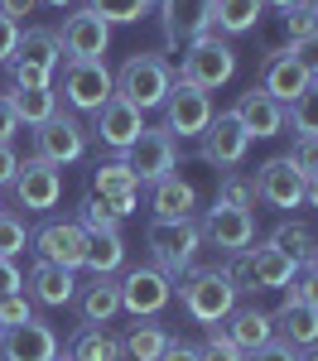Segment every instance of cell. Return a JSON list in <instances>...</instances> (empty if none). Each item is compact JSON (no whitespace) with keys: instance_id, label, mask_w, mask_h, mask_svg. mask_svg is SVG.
I'll list each match as a JSON object with an SVG mask.
<instances>
[{"instance_id":"11","label":"cell","mask_w":318,"mask_h":361,"mask_svg":"<svg viewBox=\"0 0 318 361\" xmlns=\"http://www.w3.org/2000/svg\"><path fill=\"white\" fill-rule=\"evenodd\" d=\"M10 188H15V202L25 212H54L58 202H63V173L49 159L29 154V159H20V173H15Z\"/></svg>"},{"instance_id":"10","label":"cell","mask_w":318,"mask_h":361,"mask_svg":"<svg viewBox=\"0 0 318 361\" xmlns=\"http://www.w3.org/2000/svg\"><path fill=\"white\" fill-rule=\"evenodd\" d=\"M140 130H145V116L130 102H121V97L102 102L92 111V126H87V135L97 140V145H106L111 154H130V145L140 140Z\"/></svg>"},{"instance_id":"52","label":"cell","mask_w":318,"mask_h":361,"mask_svg":"<svg viewBox=\"0 0 318 361\" xmlns=\"http://www.w3.org/2000/svg\"><path fill=\"white\" fill-rule=\"evenodd\" d=\"M15 130H20V121L10 111V102L0 97V145H15Z\"/></svg>"},{"instance_id":"15","label":"cell","mask_w":318,"mask_h":361,"mask_svg":"<svg viewBox=\"0 0 318 361\" xmlns=\"http://www.w3.org/2000/svg\"><path fill=\"white\" fill-rule=\"evenodd\" d=\"M256 178V197L265 202V207H280V212H289V207H299L304 202V173L289 164V154H275V159H265V164L251 173Z\"/></svg>"},{"instance_id":"20","label":"cell","mask_w":318,"mask_h":361,"mask_svg":"<svg viewBox=\"0 0 318 361\" xmlns=\"http://www.w3.org/2000/svg\"><path fill=\"white\" fill-rule=\"evenodd\" d=\"M314 82L299 63H294V54L289 49H270L265 54V63H260V92L270 97V102H280V106H289L304 87Z\"/></svg>"},{"instance_id":"53","label":"cell","mask_w":318,"mask_h":361,"mask_svg":"<svg viewBox=\"0 0 318 361\" xmlns=\"http://www.w3.org/2000/svg\"><path fill=\"white\" fill-rule=\"evenodd\" d=\"M34 10H39V0H0V15H10L15 25H20L25 15H34Z\"/></svg>"},{"instance_id":"5","label":"cell","mask_w":318,"mask_h":361,"mask_svg":"<svg viewBox=\"0 0 318 361\" xmlns=\"http://www.w3.org/2000/svg\"><path fill=\"white\" fill-rule=\"evenodd\" d=\"M63 102L73 106V116H92L102 102L116 97V73L106 68V58H63Z\"/></svg>"},{"instance_id":"54","label":"cell","mask_w":318,"mask_h":361,"mask_svg":"<svg viewBox=\"0 0 318 361\" xmlns=\"http://www.w3.org/2000/svg\"><path fill=\"white\" fill-rule=\"evenodd\" d=\"M299 270H309V275L318 279V241H314V250H309V255H304V265H299Z\"/></svg>"},{"instance_id":"61","label":"cell","mask_w":318,"mask_h":361,"mask_svg":"<svg viewBox=\"0 0 318 361\" xmlns=\"http://www.w3.org/2000/svg\"><path fill=\"white\" fill-rule=\"evenodd\" d=\"M309 5H314V10H318V0H309Z\"/></svg>"},{"instance_id":"58","label":"cell","mask_w":318,"mask_h":361,"mask_svg":"<svg viewBox=\"0 0 318 361\" xmlns=\"http://www.w3.org/2000/svg\"><path fill=\"white\" fill-rule=\"evenodd\" d=\"M304 361H318V347H309V352H304Z\"/></svg>"},{"instance_id":"55","label":"cell","mask_w":318,"mask_h":361,"mask_svg":"<svg viewBox=\"0 0 318 361\" xmlns=\"http://www.w3.org/2000/svg\"><path fill=\"white\" fill-rule=\"evenodd\" d=\"M304 202L318 212V178H309V183H304Z\"/></svg>"},{"instance_id":"25","label":"cell","mask_w":318,"mask_h":361,"mask_svg":"<svg viewBox=\"0 0 318 361\" xmlns=\"http://www.w3.org/2000/svg\"><path fill=\"white\" fill-rule=\"evenodd\" d=\"M193 207H198V193H193L188 178L164 173L159 183H149V212L159 222H183V217H193Z\"/></svg>"},{"instance_id":"48","label":"cell","mask_w":318,"mask_h":361,"mask_svg":"<svg viewBox=\"0 0 318 361\" xmlns=\"http://www.w3.org/2000/svg\"><path fill=\"white\" fill-rule=\"evenodd\" d=\"M159 361H202V352H198V342L169 337V342H164V352H159Z\"/></svg>"},{"instance_id":"18","label":"cell","mask_w":318,"mask_h":361,"mask_svg":"<svg viewBox=\"0 0 318 361\" xmlns=\"http://www.w3.org/2000/svg\"><path fill=\"white\" fill-rule=\"evenodd\" d=\"M159 29L173 49L212 34V0H159Z\"/></svg>"},{"instance_id":"17","label":"cell","mask_w":318,"mask_h":361,"mask_svg":"<svg viewBox=\"0 0 318 361\" xmlns=\"http://www.w3.org/2000/svg\"><path fill=\"white\" fill-rule=\"evenodd\" d=\"M198 226H202V241H212L222 255H231V250H251V241H256V212L222 207V202H212Z\"/></svg>"},{"instance_id":"2","label":"cell","mask_w":318,"mask_h":361,"mask_svg":"<svg viewBox=\"0 0 318 361\" xmlns=\"http://www.w3.org/2000/svg\"><path fill=\"white\" fill-rule=\"evenodd\" d=\"M178 308L193 323H202V328H217V323H227L231 308H236V289L227 284V275L217 265H193L188 275L178 279Z\"/></svg>"},{"instance_id":"22","label":"cell","mask_w":318,"mask_h":361,"mask_svg":"<svg viewBox=\"0 0 318 361\" xmlns=\"http://www.w3.org/2000/svg\"><path fill=\"white\" fill-rule=\"evenodd\" d=\"M231 116L246 126V135L251 140H270L285 130V106L280 102H270L260 87H251V92H241L236 97V106H231Z\"/></svg>"},{"instance_id":"41","label":"cell","mask_w":318,"mask_h":361,"mask_svg":"<svg viewBox=\"0 0 318 361\" xmlns=\"http://www.w3.org/2000/svg\"><path fill=\"white\" fill-rule=\"evenodd\" d=\"M198 352H202V361H246V352L222 333V323H217V328H207V337H202Z\"/></svg>"},{"instance_id":"46","label":"cell","mask_w":318,"mask_h":361,"mask_svg":"<svg viewBox=\"0 0 318 361\" xmlns=\"http://www.w3.org/2000/svg\"><path fill=\"white\" fill-rule=\"evenodd\" d=\"M246 361H304V352L294 347V342H285V337H270L265 347H256Z\"/></svg>"},{"instance_id":"35","label":"cell","mask_w":318,"mask_h":361,"mask_svg":"<svg viewBox=\"0 0 318 361\" xmlns=\"http://www.w3.org/2000/svg\"><path fill=\"white\" fill-rule=\"evenodd\" d=\"M217 202H222V207H241V212H251V207L260 202V197H256V178L227 169V173H222V183H217Z\"/></svg>"},{"instance_id":"57","label":"cell","mask_w":318,"mask_h":361,"mask_svg":"<svg viewBox=\"0 0 318 361\" xmlns=\"http://www.w3.org/2000/svg\"><path fill=\"white\" fill-rule=\"evenodd\" d=\"M39 5H54V10H63V5H73V0H39Z\"/></svg>"},{"instance_id":"39","label":"cell","mask_w":318,"mask_h":361,"mask_svg":"<svg viewBox=\"0 0 318 361\" xmlns=\"http://www.w3.org/2000/svg\"><path fill=\"white\" fill-rule=\"evenodd\" d=\"M73 222L82 226L87 236H106V231H121V222H116L111 212L102 207V197H97V193H87V197H82V207H78V217H73Z\"/></svg>"},{"instance_id":"56","label":"cell","mask_w":318,"mask_h":361,"mask_svg":"<svg viewBox=\"0 0 318 361\" xmlns=\"http://www.w3.org/2000/svg\"><path fill=\"white\" fill-rule=\"evenodd\" d=\"M260 5H275V10H294V5H304V0H260Z\"/></svg>"},{"instance_id":"1","label":"cell","mask_w":318,"mask_h":361,"mask_svg":"<svg viewBox=\"0 0 318 361\" xmlns=\"http://www.w3.org/2000/svg\"><path fill=\"white\" fill-rule=\"evenodd\" d=\"M173 63L159 54H130L121 68H116V97L121 102H130L135 111H154V106H164V97L173 92Z\"/></svg>"},{"instance_id":"28","label":"cell","mask_w":318,"mask_h":361,"mask_svg":"<svg viewBox=\"0 0 318 361\" xmlns=\"http://www.w3.org/2000/svg\"><path fill=\"white\" fill-rule=\"evenodd\" d=\"M5 102H10L15 121H20V126H34V130L58 116V92L54 87H15Z\"/></svg>"},{"instance_id":"9","label":"cell","mask_w":318,"mask_h":361,"mask_svg":"<svg viewBox=\"0 0 318 361\" xmlns=\"http://www.w3.org/2000/svg\"><path fill=\"white\" fill-rule=\"evenodd\" d=\"M34 255L39 260H49V265H63V270H82V255H87V231L73 217H49V222L39 226L34 236Z\"/></svg>"},{"instance_id":"47","label":"cell","mask_w":318,"mask_h":361,"mask_svg":"<svg viewBox=\"0 0 318 361\" xmlns=\"http://www.w3.org/2000/svg\"><path fill=\"white\" fill-rule=\"evenodd\" d=\"M289 54H294V63H299L309 78H318V34L299 39V44H289Z\"/></svg>"},{"instance_id":"16","label":"cell","mask_w":318,"mask_h":361,"mask_svg":"<svg viewBox=\"0 0 318 361\" xmlns=\"http://www.w3.org/2000/svg\"><path fill=\"white\" fill-rule=\"evenodd\" d=\"M126 164L135 169V178L140 183H159L164 173H173L178 169V145H173V135L159 126V130H149L145 126L140 140L130 145V154H126Z\"/></svg>"},{"instance_id":"33","label":"cell","mask_w":318,"mask_h":361,"mask_svg":"<svg viewBox=\"0 0 318 361\" xmlns=\"http://www.w3.org/2000/svg\"><path fill=\"white\" fill-rule=\"evenodd\" d=\"M121 265H126V241H121V231H106V236H87L82 270H92V275H116Z\"/></svg>"},{"instance_id":"44","label":"cell","mask_w":318,"mask_h":361,"mask_svg":"<svg viewBox=\"0 0 318 361\" xmlns=\"http://www.w3.org/2000/svg\"><path fill=\"white\" fill-rule=\"evenodd\" d=\"M289 164L299 169L304 178H318V135H299L289 149Z\"/></svg>"},{"instance_id":"14","label":"cell","mask_w":318,"mask_h":361,"mask_svg":"<svg viewBox=\"0 0 318 361\" xmlns=\"http://www.w3.org/2000/svg\"><path fill=\"white\" fill-rule=\"evenodd\" d=\"M54 34H58L63 58H106V49H111V25L102 15H92L87 5H78L63 20V29H54Z\"/></svg>"},{"instance_id":"50","label":"cell","mask_w":318,"mask_h":361,"mask_svg":"<svg viewBox=\"0 0 318 361\" xmlns=\"http://www.w3.org/2000/svg\"><path fill=\"white\" fill-rule=\"evenodd\" d=\"M15 173H20V154H15V145H0V188L15 183Z\"/></svg>"},{"instance_id":"51","label":"cell","mask_w":318,"mask_h":361,"mask_svg":"<svg viewBox=\"0 0 318 361\" xmlns=\"http://www.w3.org/2000/svg\"><path fill=\"white\" fill-rule=\"evenodd\" d=\"M15 289H25L20 265H15V260H0V294H15Z\"/></svg>"},{"instance_id":"59","label":"cell","mask_w":318,"mask_h":361,"mask_svg":"<svg viewBox=\"0 0 318 361\" xmlns=\"http://www.w3.org/2000/svg\"><path fill=\"white\" fill-rule=\"evenodd\" d=\"M54 361H73V357H68V352H58V357H54Z\"/></svg>"},{"instance_id":"49","label":"cell","mask_w":318,"mask_h":361,"mask_svg":"<svg viewBox=\"0 0 318 361\" xmlns=\"http://www.w3.org/2000/svg\"><path fill=\"white\" fill-rule=\"evenodd\" d=\"M20 49V25L10 20V15H0V63H10Z\"/></svg>"},{"instance_id":"3","label":"cell","mask_w":318,"mask_h":361,"mask_svg":"<svg viewBox=\"0 0 318 361\" xmlns=\"http://www.w3.org/2000/svg\"><path fill=\"white\" fill-rule=\"evenodd\" d=\"M145 246H149V260L154 270H164L169 279H183L193 265H198V250H202V226L193 217L183 222H154L145 226Z\"/></svg>"},{"instance_id":"21","label":"cell","mask_w":318,"mask_h":361,"mask_svg":"<svg viewBox=\"0 0 318 361\" xmlns=\"http://www.w3.org/2000/svg\"><path fill=\"white\" fill-rule=\"evenodd\" d=\"M25 294L34 299V304H44V308H68L73 299H78V279H73V270H63V265L34 260L29 275H25Z\"/></svg>"},{"instance_id":"32","label":"cell","mask_w":318,"mask_h":361,"mask_svg":"<svg viewBox=\"0 0 318 361\" xmlns=\"http://www.w3.org/2000/svg\"><path fill=\"white\" fill-rule=\"evenodd\" d=\"M251 265H256V284L260 289H285L289 279L299 275V265L280 255L275 246H251Z\"/></svg>"},{"instance_id":"36","label":"cell","mask_w":318,"mask_h":361,"mask_svg":"<svg viewBox=\"0 0 318 361\" xmlns=\"http://www.w3.org/2000/svg\"><path fill=\"white\" fill-rule=\"evenodd\" d=\"M285 126H294L299 135H318V78L285 106Z\"/></svg>"},{"instance_id":"43","label":"cell","mask_w":318,"mask_h":361,"mask_svg":"<svg viewBox=\"0 0 318 361\" xmlns=\"http://www.w3.org/2000/svg\"><path fill=\"white\" fill-rule=\"evenodd\" d=\"M285 34L299 44V39H309V34H318V10L304 0V5H294V10H285Z\"/></svg>"},{"instance_id":"4","label":"cell","mask_w":318,"mask_h":361,"mask_svg":"<svg viewBox=\"0 0 318 361\" xmlns=\"http://www.w3.org/2000/svg\"><path fill=\"white\" fill-rule=\"evenodd\" d=\"M173 78L198 87V92H217V87H227L236 78V49L227 39H217V34H202V39H193L183 49V63L173 68Z\"/></svg>"},{"instance_id":"26","label":"cell","mask_w":318,"mask_h":361,"mask_svg":"<svg viewBox=\"0 0 318 361\" xmlns=\"http://www.w3.org/2000/svg\"><path fill=\"white\" fill-rule=\"evenodd\" d=\"M275 318V337H285V342H294L299 352H309V347H318V308L309 304H280V313H270Z\"/></svg>"},{"instance_id":"45","label":"cell","mask_w":318,"mask_h":361,"mask_svg":"<svg viewBox=\"0 0 318 361\" xmlns=\"http://www.w3.org/2000/svg\"><path fill=\"white\" fill-rule=\"evenodd\" d=\"M285 299H289V304H309V308H318V279L309 275V270H299V275L285 284Z\"/></svg>"},{"instance_id":"13","label":"cell","mask_w":318,"mask_h":361,"mask_svg":"<svg viewBox=\"0 0 318 361\" xmlns=\"http://www.w3.org/2000/svg\"><path fill=\"white\" fill-rule=\"evenodd\" d=\"M159 111H164V130L173 140H198L207 130V121H212V97L188 82H173V92L164 97Z\"/></svg>"},{"instance_id":"62","label":"cell","mask_w":318,"mask_h":361,"mask_svg":"<svg viewBox=\"0 0 318 361\" xmlns=\"http://www.w3.org/2000/svg\"><path fill=\"white\" fill-rule=\"evenodd\" d=\"M149 5H154V0H149Z\"/></svg>"},{"instance_id":"40","label":"cell","mask_w":318,"mask_h":361,"mask_svg":"<svg viewBox=\"0 0 318 361\" xmlns=\"http://www.w3.org/2000/svg\"><path fill=\"white\" fill-rule=\"evenodd\" d=\"M29 246V226L25 217H15V212H0V260H15V255H25Z\"/></svg>"},{"instance_id":"38","label":"cell","mask_w":318,"mask_h":361,"mask_svg":"<svg viewBox=\"0 0 318 361\" xmlns=\"http://www.w3.org/2000/svg\"><path fill=\"white\" fill-rule=\"evenodd\" d=\"M92 15H102L106 25H140L149 15V0H87Z\"/></svg>"},{"instance_id":"30","label":"cell","mask_w":318,"mask_h":361,"mask_svg":"<svg viewBox=\"0 0 318 361\" xmlns=\"http://www.w3.org/2000/svg\"><path fill=\"white\" fill-rule=\"evenodd\" d=\"M164 342H169V333H164V323H130L126 328V337H121V357L126 361H159V352H164Z\"/></svg>"},{"instance_id":"8","label":"cell","mask_w":318,"mask_h":361,"mask_svg":"<svg viewBox=\"0 0 318 361\" xmlns=\"http://www.w3.org/2000/svg\"><path fill=\"white\" fill-rule=\"evenodd\" d=\"M116 284H121V308L135 313V318H154V313H164L173 304V279L164 270H154V265H135Z\"/></svg>"},{"instance_id":"31","label":"cell","mask_w":318,"mask_h":361,"mask_svg":"<svg viewBox=\"0 0 318 361\" xmlns=\"http://www.w3.org/2000/svg\"><path fill=\"white\" fill-rule=\"evenodd\" d=\"M68 357L73 361H126L121 357V337L106 333V328H78Z\"/></svg>"},{"instance_id":"12","label":"cell","mask_w":318,"mask_h":361,"mask_svg":"<svg viewBox=\"0 0 318 361\" xmlns=\"http://www.w3.org/2000/svg\"><path fill=\"white\" fill-rule=\"evenodd\" d=\"M198 140H202L198 145L202 164H212V169H236L241 159H246V149H251L246 126H241L231 111H212V121H207V130H202Z\"/></svg>"},{"instance_id":"37","label":"cell","mask_w":318,"mask_h":361,"mask_svg":"<svg viewBox=\"0 0 318 361\" xmlns=\"http://www.w3.org/2000/svg\"><path fill=\"white\" fill-rule=\"evenodd\" d=\"M217 270L227 275V284L236 289V299H241V294H260L256 265H251V250H231V255H222V265H217Z\"/></svg>"},{"instance_id":"7","label":"cell","mask_w":318,"mask_h":361,"mask_svg":"<svg viewBox=\"0 0 318 361\" xmlns=\"http://www.w3.org/2000/svg\"><path fill=\"white\" fill-rule=\"evenodd\" d=\"M87 140H92V135H87L82 121L58 106L54 121H44V126L34 130V154H39V159H49L54 169H63V164H78V159L87 154Z\"/></svg>"},{"instance_id":"60","label":"cell","mask_w":318,"mask_h":361,"mask_svg":"<svg viewBox=\"0 0 318 361\" xmlns=\"http://www.w3.org/2000/svg\"><path fill=\"white\" fill-rule=\"evenodd\" d=\"M0 212H5V197H0Z\"/></svg>"},{"instance_id":"19","label":"cell","mask_w":318,"mask_h":361,"mask_svg":"<svg viewBox=\"0 0 318 361\" xmlns=\"http://www.w3.org/2000/svg\"><path fill=\"white\" fill-rule=\"evenodd\" d=\"M58 357V333L49 323L29 318L20 328H0V361H54Z\"/></svg>"},{"instance_id":"42","label":"cell","mask_w":318,"mask_h":361,"mask_svg":"<svg viewBox=\"0 0 318 361\" xmlns=\"http://www.w3.org/2000/svg\"><path fill=\"white\" fill-rule=\"evenodd\" d=\"M34 318V299H29L25 289H15V294H0V328H20Z\"/></svg>"},{"instance_id":"24","label":"cell","mask_w":318,"mask_h":361,"mask_svg":"<svg viewBox=\"0 0 318 361\" xmlns=\"http://www.w3.org/2000/svg\"><path fill=\"white\" fill-rule=\"evenodd\" d=\"M5 68H34V73H49L54 78L63 68V49H58L54 29H20V49Z\"/></svg>"},{"instance_id":"6","label":"cell","mask_w":318,"mask_h":361,"mask_svg":"<svg viewBox=\"0 0 318 361\" xmlns=\"http://www.w3.org/2000/svg\"><path fill=\"white\" fill-rule=\"evenodd\" d=\"M140 178H135V169L126 164V154H116V159H102V164L92 169V193L102 197V207L111 212L116 222H126V217H135L140 212Z\"/></svg>"},{"instance_id":"29","label":"cell","mask_w":318,"mask_h":361,"mask_svg":"<svg viewBox=\"0 0 318 361\" xmlns=\"http://www.w3.org/2000/svg\"><path fill=\"white\" fill-rule=\"evenodd\" d=\"M260 0H212V34L217 39H236V34H251L260 25Z\"/></svg>"},{"instance_id":"34","label":"cell","mask_w":318,"mask_h":361,"mask_svg":"<svg viewBox=\"0 0 318 361\" xmlns=\"http://www.w3.org/2000/svg\"><path fill=\"white\" fill-rule=\"evenodd\" d=\"M314 241H318V236L304 222H280L275 231H270V241H265V246H275L280 255H289L294 265H304V255L314 250Z\"/></svg>"},{"instance_id":"23","label":"cell","mask_w":318,"mask_h":361,"mask_svg":"<svg viewBox=\"0 0 318 361\" xmlns=\"http://www.w3.org/2000/svg\"><path fill=\"white\" fill-rule=\"evenodd\" d=\"M73 304L82 313V328H106L121 313V284H116V275H92V284H82V294Z\"/></svg>"},{"instance_id":"27","label":"cell","mask_w":318,"mask_h":361,"mask_svg":"<svg viewBox=\"0 0 318 361\" xmlns=\"http://www.w3.org/2000/svg\"><path fill=\"white\" fill-rule=\"evenodd\" d=\"M222 333H227L231 342L251 357L256 347H265V342L275 337V318H270V313H260V308H231V318H227V328H222Z\"/></svg>"}]
</instances>
